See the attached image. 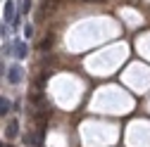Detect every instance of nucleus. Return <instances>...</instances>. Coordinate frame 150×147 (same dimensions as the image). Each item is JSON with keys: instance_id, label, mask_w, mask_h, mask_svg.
<instances>
[{"instance_id": "nucleus-1", "label": "nucleus", "mask_w": 150, "mask_h": 147, "mask_svg": "<svg viewBox=\"0 0 150 147\" xmlns=\"http://www.w3.org/2000/svg\"><path fill=\"white\" fill-rule=\"evenodd\" d=\"M3 17H5V22H10V24H17V22H19V19H17V14H14V3H12V0H7V3H5Z\"/></svg>"}, {"instance_id": "nucleus-2", "label": "nucleus", "mask_w": 150, "mask_h": 147, "mask_svg": "<svg viewBox=\"0 0 150 147\" xmlns=\"http://www.w3.org/2000/svg\"><path fill=\"white\" fill-rule=\"evenodd\" d=\"M17 133H19V121H17V119H12V121L7 123V128H5V135L12 140V138H17Z\"/></svg>"}, {"instance_id": "nucleus-3", "label": "nucleus", "mask_w": 150, "mask_h": 147, "mask_svg": "<svg viewBox=\"0 0 150 147\" xmlns=\"http://www.w3.org/2000/svg\"><path fill=\"white\" fill-rule=\"evenodd\" d=\"M7 78H10V83H19L22 81V66H12L7 71Z\"/></svg>"}, {"instance_id": "nucleus-4", "label": "nucleus", "mask_w": 150, "mask_h": 147, "mask_svg": "<svg viewBox=\"0 0 150 147\" xmlns=\"http://www.w3.org/2000/svg\"><path fill=\"white\" fill-rule=\"evenodd\" d=\"M7 112H10V100L0 97V116H7Z\"/></svg>"}, {"instance_id": "nucleus-5", "label": "nucleus", "mask_w": 150, "mask_h": 147, "mask_svg": "<svg viewBox=\"0 0 150 147\" xmlns=\"http://www.w3.org/2000/svg\"><path fill=\"white\" fill-rule=\"evenodd\" d=\"M14 50H17L14 55H17L19 60H24V57H26V45H24V43H17V45H14Z\"/></svg>"}, {"instance_id": "nucleus-6", "label": "nucleus", "mask_w": 150, "mask_h": 147, "mask_svg": "<svg viewBox=\"0 0 150 147\" xmlns=\"http://www.w3.org/2000/svg\"><path fill=\"white\" fill-rule=\"evenodd\" d=\"M24 36H26V38H33V26H31V24L24 26Z\"/></svg>"}, {"instance_id": "nucleus-7", "label": "nucleus", "mask_w": 150, "mask_h": 147, "mask_svg": "<svg viewBox=\"0 0 150 147\" xmlns=\"http://www.w3.org/2000/svg\"><path fill=\"white\" fill-rule=\"evenodd\" d=\"M50 43H52V41H50V38H45V41H43V43H41V48H43V50H45V48H50Z\"/></svg>"}, {"instance_id": "nucleus-8", "label": "nucleus", "mask_w": 150, "mask_h": 147, "mask_svg": "<svg viewBox=\"0 0 150 147\" xmlns=\"http://www.w3.org/2000/svg\"><path fill=\"white\" fill-rule=\"evenodd\" d=\"M29 7H31V0H24V12H29Z\"/></svg>"}, {"instance_id": "nucleus-9", "label": "nucleus", "mask_w": 150, "mask_h": 147, "mask_svg": "<svg viewBox=\"0 0 150 147\" xmlns=\"http://www.w3.org/2000/svg\"><path fill=\"white\" fill-rule=\"evenodd\" d=\"M0 147H7V145H3V142H0Z\"/></svg>"}]
</instances>
